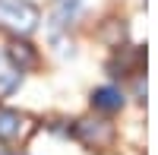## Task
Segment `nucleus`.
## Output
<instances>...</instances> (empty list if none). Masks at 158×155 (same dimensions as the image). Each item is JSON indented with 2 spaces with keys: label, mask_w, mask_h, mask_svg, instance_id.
Listing matches in <instances>:
<instances>
[{
  "label": "nucleus",
  "mask_w": 158,
  "mask_h": 155,
  "mask_svg": "<svg viewBox=\"0 0 158 155\" xmlns=\"http://www.w3.org/2000/svg\"><path fill=\"white\" fill-rule=\"evenodd\" d=\"M38 6L29 3V0H0V25L19 32V35H29L35 32L38 25Z\"/></svg>",
  "instance_id": "f257e3e1"
},
{
  "label": "nucleus",
  "mask_w": 158,
  "mask_h": 155,
  "mask_svg": "<svg viewBox=\"0 0 158 155\" xmlns=\"http://www.w3.org/2000/svg\"><path fill=\"white\" fill-rule=\"evenodd\" d=\"M25 130V117L19 111H10V108H0V139H16Z\"/></svg>",
  "instance_id": "f03ea898"
},
{
  "label": "nucleus",
  "mask_w": 158,
  "mask_h": 155,
  "mask_svg": "<svg viewBox=\"0 0 158 155\" xmlns=\"http://www.w3.org/2000/svg\"><path fill=\"white\" fill-rule=\"evenodd\" d=\"M79 136L85 139V143H108L111 139V127L104 120H79Z\"/></svg>",
  "instance_id": "7ed1b4c3"
},
{
  "label": "nucleus",
  "mask_w": 158,
  "mask_h": 155,
  "mask_svg": "<svg viewBox=\"0 0 158 155\" xmlns=\"http://www.w3.org/2000/svg\"><path fill=\"white\" fill-rule=\"evenodd\" d=\"M92 105L101 108V111H117L123 105V95H120V89H114V86H101V89H95V95H92Z\"/></svg>",
  "instance_id": "20e7f679"
},
{
  "label": "nucleus",
  "mask_w": 158,
  "mask_h": 155,
  "mask_svg": "<svg viewBox=\"0 0 158 155\" xmlns=\"http://www.w3.org/2000/svg\"><path fill=\"white\" fill-rule=\"evenodd\" d=\"M19 79H22V73L6 60V54H0V95H10L19 86Z\"/></svg>",
  "instance_id": "39448f33"
},
{
  "label": "nucleus",
  "mask_w": 158,
  "mask_h": 155,
  "mask_svg": "<svg viewBox=\"0 0 158 155\" xmlns=\"http://www.w3.org/2000/svg\"><path fill=\"white\" fill-rule=\"evenodd\" d=\"M6 60H10V63H13V67H16L19 73H22V67H29V63L35 60V54H32V48H29V44H19V41H16V44H10Z\"/></svg>",
  "instance_id": "423d86ee"
}]
</instances>
